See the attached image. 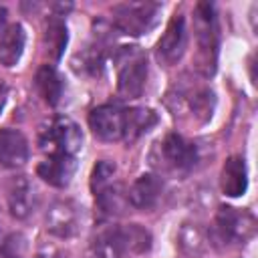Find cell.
I'll list each match as a JSON object with an SVG mask.
<instances>
[{
    "label": "cell",
    "mask_w": 258,
    "mask_h": 258,
    "mask_svg": "<svg viewBox=\"0 0 258 258\" xmlns=\"http://www.w3.org/2000/svg\"><path fill=\"white\" fill-rule=\"evenodd\" d=\"M187 46V28H185V18L181 14H175L167 26L165 32L161 34L157 42V58L165 64H175Z\"/></svg>",
    "instance_id": "8"
},
{
    "label": "cell",
    "mask_w": 258,
    "mask_h": 258,
    "mask_svg": "<svg viewBox=\"0 0 258 258\" xmlns=\"http://www.w3.org/2000/svg\"><path fill=\"white\" fill-rule=\"evenodd\" d=\"M0 258H24V238L20 234H10L0 242Z\"/></svg>",
    "instance_id": "24"
},
{
    "label": "cell",
    "mask_w": 258,
    "mask_h": 258,
    "mask_svg": "<svg viewBox=\"0 0 258 258\" xmlns=\"http://www.w3.org/2000/svg\"><path fill=\"white\" fill-rule=\"evenodd\" d=\"M256 232V220L246 210L224 206L216 214V234L222 242H246Z\"/></svg>",
    "instance_id": "4"
},
{
    "label": "cell",
    "mask_w": 258,
    "mask_h": 258,
    "mask_svg": "<svg viewBox=\"0 0 258 258\" xmlns=\"http://www.w3.org/2000/svg\"><path fill=\"white\" fill-rule=\"evenodd\" d=\"M34 83H36V89H38V93H40V97H42V101L46 105L54 107L60 101V97H62V81H60L58 73L52 67H48V64L40 67L36 71Z\"/></svg>",
    "instance_id": "17"
},
{
    "label": "cell",
    "mask_w": 258,
    "mask_h": 258,
    "mask_svg": "<svg viewBox=\"0 0 258 258\" xmlns=\"http://www.w3.org/2000/svg\"><path fill=\"white\" fill-rule=\"evenodd\" d=\"M6 200L10 214L16 220H26L36 206V187L26 175H16L8 183Z\"/></svg>",
    "instance_id": "9"
},
{
    "label": "cell",
    "mask_w": 258,
    "mask_h": 258,
    "mask_svg": "<svg viewBox=\"0 0 258 258\" xmlns=\"http://www.w3.org/2000/svg\"><path fill=\"white\" fill-rule=\"evenodd\" d=\"M155 121H157V117L151 109H143V107L125 109V137L123 139L125 141H135Z\"/></svg>",
    "instance_id": "19"
},
{
    "label": "cell",
    "mask_w": 258,
    "mask_h": 258,
    "mask_svg": "<svg viewBox=\"0 0 258 258\" xmlns=\"http://www.w3.org/2000/svg\"><path fill=\"white\" fill-rule=\"evenodd\" d=\"M81 62H83V71H91V75H97V73L101 71V67H103L101 50H99V48H95V46H91V50L83 52Z\"/></svg>",
    "instance_id": "25"
},
{
    "label": "cell",
    "mask_w": 258,
    "mask_h": 258,
    "mask_svg": "<svg viewBox=\"0 0 258 258\" xmlns=\"http://www.w3.org/2000/svg\"><path fill=\"white\" fill-rule=\"evenodd\" d=\"M161 151H163V157H165L167 165L173 167V169L185 171V169H191L198 161V147L191 141L177 135V133H169L163 139Z\"/></svg>",
    "instance_id": "10"
},
{
    "label": "cell",
    "mask_w": 258,
    "mask_h": 258,
    "mask_svg": "<svg viewBox=\"0 0 258 258\" xmlns=\"http://www.w3.org/2000/svg\"><path fill=\"white\" fill-rule=\"evenodd\" d=\"M44 44H46V50L48 54L56 60L60 58L64 46H67V26L60 18L56 16H50L46 20V28H44Z\"/></svg>",
    "instance_id": "20"
},
{
    "label": "cell",
    "mask_w": 258,
    "mask_h": 258,
    "mask_svg": "<svg viewBox=\"0 0 258 258\" xmlns=\"http://www.w3.org/2000/svg\"><path fill=\"white\" fill-rule=\"evenodd\" d=\"M6 99H8V87H6L4 81H0V113H2L4 105H6Z\"/></svg>",
    "instance_id": "27"
},
{
    "label": "cell",
    "mask_w": 258,
    "mask_h": 258,
    "mask_svg": "<svg viewBox=\"0 0 258 258\" xmlns=\"http://www.w3.org/2000/svg\"><path fill=\"white\" fill-rule=\"evenodd\" d=\"M6 18H8V10L4 6H0V32H4V26H6Z\"/></svg>",
    "instance_id": "28"
},
{
    "label": "cell",
    "mask_w": 258,
    "mask_h": 258,
    "mask_svg": "<svg viewBox=\"0 0 258 258\" xmlns=\"http://www.w3.org/2000/svg\"><path fill=\"white\" fill-rule=\"evenodd\" d=\"M24 42L26 34L20 24H10L8 28H4L0 36V62L4 67H14L24 52Z\"/></svg>",
    "instance_id": "16"
},
{
    "label": "cell",
    "mask_w": 258,
    "mask_h": 258,
    "mask_svg": "<svg viewBox=\"0 0 258 258\" xmlns=\"http://www.w3.org/2000/svg\"><path fill=\"white\" fill-rule=\"evenodd\" d=\"M34 258H69V254L64 250H60L58 246H54V244H42L36 250Z\"/></svg>",
    "instance_id": "26"
},
{
    "label": "cell",
    "mask_w": 258,
    "mask_h": 258,
    "mask_svg": "<svg viewBox=\"0 0 258 258\" xmlns=\"http://www.w3.org/2000/svg\"><path fill=\"white\" fill-rule=\"evenodd\" d=\"M147 83V58L139 50H125V56L121 58L119 67V79L117 89L119 95L125 99H137Z\"/></svg>",
    "instance_id": "5"
},
{
    "label": "cell",
    "mask_w": 258,
    "mask_h": 258,
    "mask_svg": "<svg viewBox=\"0 0 258 258\" xmlns=\"http://www.w3.org/2000/svg\"><path fill=\"white\" fill-rule=\"evenodd\" d=\"M123 240H125V250L129 254H143L151 248V234L141 228L139 224H129L121 228Z\"/></svg>",
    "instance_id": "22"
},
{
    "label": "cell",
    "mask_w": 258,
    "mask_h": 258,
    "mask_svg": "<svg viewBox=\"0 0 258 258\" xmlns=\"http://www.w3.org/2000/svg\"><path fill=\"white\" fill-rule=\"evenodd\" d=\"M196 30H198V48L200 58L204 64V73L212 75L216 67V48H218V28L212 4H198L196 6Z\"/></svg>",
    "instance_id": "3"
},
{
    "label": "cell",
    "mask_w": 258,
    "mask_h": 258,
    "mask_svg": "<svg viewBox=\"0 0 258 258\" xmlns=\"http://www.w3.org/2000/svg\"><path fill=\"white\" fill-rule=\"evenodd\" d=\"M81 143L79 125L67 117H52L38 131V145L46 155H75Z\"/></svg>",
    "instance_id": "1"
},
{
    "label": "cell",
    "mask_w": 258,
    "mask_h": 258,
    "mask_svg": "<svg viewBox=\"0 0 258 258\" xmlns=\"http://www.w3.org/2000/svg\"><path fill=\"white\" fill-rule=\"evenodd\" d=\"M46 230L56 238H73L81 228V212L73 200H56L44 216Z\"/></svg>",
    "instance_id": "6"
},
{
    "label": "cell",
    "mask_w": 258,
    "mask_h": 258,
    "mask_svg": "<svg viewBox=\"0 0 258 258\" xmlns=\"http://www.w3.org/2000/svg\"><path fill=\"white\" fill-rule=\"evenodd\" d=\"M97 208L103 216H117L127 206V191L121 187V183H109L101 191L95 194Z\"/></svg>",
    "instance_id": "18"
},
{
    "label": "cell",
    "mask_w": 258,
    "mask_h": 258,
    "mask_svg": "<svg viewBox=\"0 0 258 258\" xmlns=\"http://www.w3.org/2000/svg\"><path fill=\"white\" fill-rule=\"evenodd\" d=\"M246 187H248V171L244 159L240 155L228 157L222 167V191L230 198H238L244 196Z\"/></svg>",
    "instance_id": "15"
},
{
    "label": "cell",
    "mask_w": 258,
    "mask_h": 258,
    "mask_svg": "<svg viewBox=\"0 0 258 258\" xmlns=\"http://www.w3.org/2000/svg\"><path fill=\"white\" fill-rule=\"evenodd\" d=\"M127 254L121 228H107L99 232L89 244L87 258H123Z\"/></svg>",
    "instance_id": "14"
},
{
    "label": "cell",
    "mask_w": 258,
    "mask_h": 258,
    "mask_svg": "<svg viewBox=\"0 0 258 258\" xmlns=\"http://www.w3.org/2000/svg\"><path fill=\"white\" fill-rule=\"evenodd\" d=\"M117 167L113 161H107V159H101L95 163L93 171H91V189L93 194L101 191L105 185H109L113 181V175H115Z\"/></svg>",
    "instance_id": "23"
},
{
    "label": "cell",
    "mask_w": 258,
    "mask_h": 258,
    "mask_svg": "<svg viewBox=\"0 0 258 258\" xmlns=\"http://www.w3.org/2000/svg\"><path fill=\"white\" fill-rule=\"evenodd\" d=\"M28 159V141L16 129H0V165L20 167Z\"/></svg>",
    "instance_id": "13"
},
{
    "label": "cell",
    "mask_w": 258,
    "mask_h": 258,
    "mask_svg": "<svg viewBox=\"0 0 258 258\" xmlns=\"http://www.w3.org/2000/svg\"><path fill=\"white\" fill-rule=\"evenodd\" d=\"M75 155H46V159L38 163L36 173L54 187H67L75 175Z\"/></svg>",
    "instance_id": "11"
},
{
    "label": "cell",
    "mask_w": 258,
    "mask_h": 258,
    "mask_svg": "<svg viewBox=\"0 0 258 258\" xmlns=\"http://www.w3.org/2000/svg\"><path fill=\"white\" fill-rule=\"evenodd\" d=\"M161 191L163 181L155 173H143L131 183L127 191V204H131L137 210H151L157 204Z\"/></svg>",
    "instance_id": "12"
},
{
    "label": "cell",
    "mask_w": 258,
    "mask_h": 258,
    "mask_svg": "<svg viewBox=\"0 0 258 258\" xmlns=\"http://www.w3.org/2000/svg\"><path fill=\"white\" fill-rule=\"evenodd\" d=\"M159 4L155 2H125L113 8V22L121 32L139 36L155 24Z\"/></svg>",
    "instance_id": "2"
},
{
    "label": "cell",
    "mask_w": 258,
    "mask_h": 258,
    "mask_svg": "<svg viewBox=\"0 0 258 258\" xmlns=\"http://www.w3.org/2000/svg\"><path fill=\"white\" fill-rule=\"evenodd\" d=\"M89 127L101 141H119L125 137V109L101 105L89 113Z\"/></svg>",
    "instance_id": "7"
},
{
    "label": "cell",
    "mask_w": 258,
    "mask_h": 258,
    "mask_svg": "<svg viewBox=\"0 0 258 258\" xmlns=\"http://www.w3.org/2000/svg\"><path fill=\"white\" fill-rule=\"evenodd\" d=\"M177 244L183 254H202L206 248V236L204 230L198 224H183L179 234H177Z\"/></svg>",
    "instance_id": "21"
}]
</instances>
